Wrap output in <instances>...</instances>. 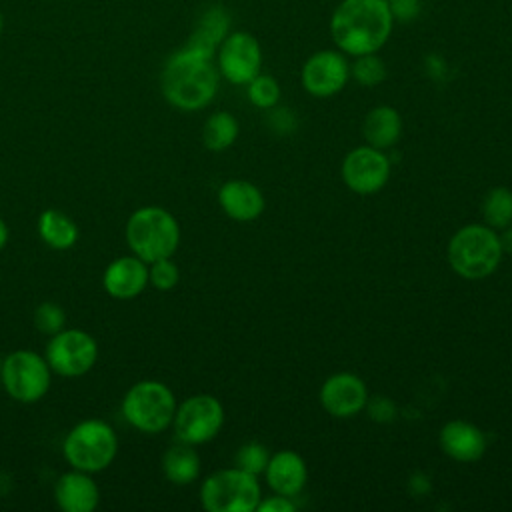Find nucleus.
Segmentation results:
<instances>
[{"instance_id": "393cba45", "label": "nucleus", "mask_w": 512, "mask_h": 512, "mask_svg": "<svg viewBox=\"0 0 512 512\" xmlns=\"http://www.w3.org/2000/svg\"><path fill=\"white\" fill-rule=\"evenodd\" d=\"M482 220L494 230H502L512 224V190L506 186L490 188L482 198Z\"/></svg>"}, {"instance_id": "423d86ee", "label": "nucleus", "mask_w": 512, "mask_h": 512, "mask_svg": "<svg viewBox=\"0 0 512 512\" xmlns=\"http://www.w3.org/2000/svg\"><path fill=\"white\" fill-rule=\"evenodd\" d=\"M260 500L258 476L238 466L212 472L200 486V504L208 512H256Z\"/></svg>"}, {"instance_id": "20e7f679", "label": "nucleus", "mask_w": 512, "mask_h": 512, "mask_svg": "<svg viewBox=\"0 0 512 512\" xmlns=\"http://www.w3.org/2000/svg\"><path fill=\"white\" fill-rule=\"evenodd\" d=\"M126 244L144 262L172 258L180 244V224L162 206H142L126 222Z\"/></svg>"}, {"instance_id": "39448f33", "label": "nucleus", "mask_w": 512, "mask_h": 512, "mask_svg": "<svg viewBox=\"0 0 512 512\" xmlns=\"http://www.w3.org/2000/svg\"><path fill=\"white\" fill-rule=\"evenodd\" d=\"M62 454L76 470L102 472L118 454L116 432L104 420L86 418L70 428L62 442Z\"/></svg>"}, {"instance_id": "2f4dec72", "label": "nucleus", "mask_w": 512, "mask_h": 512, "mask_svg": "<svg viewBox=\"0 0 512 512\" xmlns=\"http://www.w3.org/2000/svg\"><path fill=\"white\" fill-rule=\"evenodd\" d=\"M386 4L394 22H404V24L414 22L422 10L420 0H386Z\"/></svg>"}, {"instance_id": "412c9836", "label": "nucleus", "mask_w": 512, "mask_h": 512, "mask_svg": "<svg viewBox=\"0 0 512 512\" xmlns=\"http://www.w3.org/2000/svg\"><path fill=\"white\" fill-rule=\"evenodd\" d=\"M362 136L368 146L378 150L392 148L402 136V118L398 110L388 104L370 108L362 120Z\"/></svg>"}, {"instance_id": "6e6552de", "label": "nucleus", "mask_w": 512, "mask_h": 512, "mask_svg": "<svg viewBox=\"0 0 512 512\" xmlns=\"http://www.w3.org/2000/svg\"><path fill=\"white\" fill-rule=\"evenodd\" d=\"M52 370L44 356L32 350H16L2 358L0 382L8 396L22 404L38 402L50 388Z\"/></svg>"}, {"instance_id": "aec40b11", "label": "nucleus", "mask_w": 512, "mask_h": 512, "mask_svg": "<svg viewBox=\"0 0 512 512\" xmlns=\"http://www.w3.org/2000/svg\"><path fill=\"white\" fill-rule=\"evenodd\" d=\"M228 32H230V14L224 6L214 4V6H208L200 14V18L184 46L198 54L214 58L218 46L228 36Z\"/></svg>"}, {"instance_id": "0eeeda50", "label": "nucleus", "mask_w": 512, "mask_h": 512, "mask_svg": "<svg viewBox=\"0 0 512 512\" xmlns=\"http://www.w3.org/2000/svg\"><path fill=\"white\" fill-rule=\"evenodd\" d=\"M174 392L160 380H140L122 398L124 420L144 434H158L172 426L176 414Z\"/></svg>"}, {"instance_id": "7ed1b4c3", "label": "nucleus", "mask_w": 512, "mask_h": 512, "mask_svg": "<svg viewBox=\"0 0 512 512\" xmlns=\"http://www.w3.org/2000/svg\"><path fill=\"white\" fill-rule=\"evenodd\" d=\"M450 268L464 280H482L496 272L504 252L498 230L482 224H466L448 240L446 248Z\"/></svg>"}, {"instance_id": "4468645a", "label": "nucleus", "mask_w": 512, "mask_h": 512, "mask_svg": "<svg viewBox=\"0 0 512 512\" xmlns=\"http://www.w3.org/2000/svg\"><path fill=\"white\" fill-rule=\"evenodd\" d=\"M368 388L364 380L352 372H336L328 376L318 392L320 406L334 418H352L368 404Z\"/></svg>"}, {"instance_id": "c85d7f7f", "label": "nucleus", "mask_w": 512, "mask_h": 512, "mask_svg": "<svg viewBox=\"0 0 512 512\" xmlns=\"http://www.w3.org/2000/svg\"><path fill=\"white\" fill-rule=\"evenodd\" d=\"M180 280V270L172 262V258H160L148 264V284H152L156 290L168 292L172 290Z\"/></svg>"}, {"instance_id": "b1692460", "label": "nucleus", "mask_w": 512, "mask_h": 512, "mask_svg": "<svg viewBox=\"0 0 512 512\" xmlns=\"http://www.w3.org/2000/svg\"><path fill=\"white\" fill-rule=\"evenodd\" d=\"M240 132V124L234 114L218 110L210 114L202 126V142L212 152H222L230 148Z\"/></svg>"}, {"instance_id": "9d476101", "label": "nucleus", "mask_w": 512, "mask_h": 512, "mask_svg": "<svg viewBox=\"0 0 512 512\" xmlns=\"http://www.w3.org/2000/svg\"><path fill=\"white\" fill-rule=\"evenodd\" d=\"M44 358L52 372L78 378L90 372L98 360V344L92 334L78 328H62L52 334Z\"/></svg>"}, {"instance_id": "e433bc0d", "label": "nucleus", "mask_w": 512, "mask_h": 512, "mask_svg": "<svg viewBox=\"0 0 512 512\" xmlns=\"http://www.w3.org/2000/svg\"><path fill=\"white\" fill-rule=\"evenodd\" d=\"M2 28H4V18H2V14H0V34H2Z\"/></svg>"}, {"instance_id": "c9c22d12", "label": "nucleus", "mask_w": 512, "mask_h": 512, "mask_svg": "<svg viewBox=\"0 0 512 512\" xmlns=\"http://www.w3.org/2000/svg\"><path fill=\"white\" fill-rule=\"evenodd\" d=\"M6 242H8V226H6V222L0 218V250L6 246Z\"/></svg>"}, {"instance_id": "9b49d317", "label": "nucleus", "mask_w": 512, "mask_h": 512, "mask_svg": "<svg viewBox=\"0 0 512 512\" xmlns=\"http://www.w3.org/2000/svg\"><path fill=\"white\" fill-rule=\"evenodd\" d=\"M214 62L224 80L236 86H246L262 72V46L250 32H228L216 50Z\"/></svg>"}, {"instance_id": "6ab92c4d", "label": "nucleus", "mask_w": 512, "mask_h": 512, "mask_svg": "<svg viewBox=\"0 0 512 512\" xmlns=\"http://www.w3.org/2000/svg\"><path fill=\"white\" fill-rule=\"evenodd\" d=\"M54 500L64 512H92L100 502V490L90 472L72 468L56 480Z\"/></svg>"}, {"instance_id": "bb28decb", "label": "nucleus", "mask_w": 512, "mask_h": 512, "mask_svg": "<svg viewBox=\"0 0 512 512\" xmlns=\"http://www.w3.org/2000/svg\"><path fill=\"white\" fill-rule=\"evenodd\" d=\"M246 94H248V100L252 106H256L260 110H270L276 104H280L282 90L274 76L260 72L246 84Z\"/></svg>"}, {"instance_id": "f3484780", "label": "nucleus", "mask_w": 512, "mask_h": 512, "mask_svg": "<svg viewBox=\"0 0 512 512\" xmlns=\"http://www.w3.org/2000/svg\"><path fill=\"white\" fill-rule=\"evenodd\" d=\"M264 478L274 494L296 498L308 482V466L298 452L280 450L270 454Z\"/></svg>"}, {"instance_id": "7c9ffc66", "label": "nucleus", "mask_w": 512, "mask_h": 512, "mask_svg": "<svg viewBox=\"0 0 512 512\" xmlns=\"http://www.w3.org/2000/svg\"><path fill=\"white\" fill-rule=\"evenodd\" d=\"M266 112H268V126H270L276 134H290V132L296 130L298 120H296V116L292 114L290 108L276 104L274 108H270V110H266Z\"/></svg>"}, {"instance_id": "5701e85b", "label": "nucleus", "mask_w": 512, "mask_h": 512, "mask_svg": "<svg viewBox=\"0 0 512 512\" xmlns=\"http://www.w3.org/2000/svg\"><path fill=\"white\" fill-rule=\"evenodd\" d=\"M38 234L46 246L68 250L78 240V226L68 214L48 208L38 216Z\"/></svg>"}, {"instance_id": "f704fd0d", "label": "nucleus", "mask_w": 512, "mask_h": 512, "mask_svg": "<svg viewBox=\"0 0 512 512\" xmlns=\"http://www.w3.org/2000/svg\"><path fill=\"white\" fill-rule=\"evenodd\" d=\"M498 238H500V246H502V252L512 256V224L498 230Z\"/></svg>"}, {"instance_id": "a878e982", "label": "nucleus", "mask_w": 512, "mask_h": 512, "mask_svg": "<svg viewBox=\"0 0 512 512\" xmlns=\"http://www.w3.org/2000/svg\"><path fill=\"white\" fill-rule=\"evenodd\" d=\"M386 74V64L378 56V52L356 56L354 62L350 64V78L364 88H374L382 84L386 80Z\"/></svg>"}, {"instance_id": "a211bd4d", "label": "nucleus", "mask_w": 512, "mask_h": 512, "mask_svg": "<svg viewBox=\"0 0 512 512\" xmlns=\"http://www.w3.org/2000/svg\"><path fill=\"white\" fill-rule=\"evenodd\" d=\"M218 204L222 212L236 222H252L266 208L262 190L242 178L228 180L218 188Z\"/></svg>"}, {"instance_id": "1a4fd4ad", "label": "nucleus", "mask_w": 512, "mask_h": 512, "mask_svg": "<svg viewBox=\"0 0 512 512\" xmlns=\"http://www.w3.org/2000/svg\"><path fill=\"white\" fill-rule=\"evenodd\" d=\"M224 424V406L212 394H194L176 406L172 420L174 434L180 442L198 446L218 436Z\"/></svg>"}, {"instance_id": "ddd939ff", "label": "nucleus", "mask_w": 512, "mask_h": 512, "mask_svg": "<svg viewBox=\"0 0 512 512\" xmlns=\"http://www.w3.org/2000/svg\"><path fill=\"white\" fill-rule=\"evenodd\" d=\"M350 80V62L346 54L336 50H318L306 58L300 70V82L306 94L314 98H330L344 90Z\"/></svg>"}, {"instance_id": "473e14b6", "label": "nucleus", "mask_w": 512, "mask_h": 512, "mask_svg": "<svg viewBox=\"0 0 512 512\" xmlns=\"http://www.w3.org/2000/svg\"><path fill=\"white\" fill-rule=\"evenodd\" d=\"M366 408L370 410V416L378 422H390L396 418V406L392 404L390 398H384V396H378L374 400L368 398Z\"/></svg>"}, {"instance_id": "f03ea898", "label": "nucleus", "mask_w": 512, "mask_h": 512, "mask_svg": "<svg viewBox=\"0 0 512 512\" xmlns=\"http://www.w3.org/2000/svg\"><path fill=\"white\" fill-rule=\"evenodd\" d=\"M218 82L220 72L214 58L182 46L168 56L160 76V90L170 106L194 112L214 100Z\"/></svg>"}, {"instance_id": "4be33fe9", "label": "nucleus", "mask_w": 512, "mask_h": 512, "mask_svg": "<svg viewBox=\"0 0 512 512\" xmlns=\"http://www.w3.org/2000/svg\"><path fill=\"white\" fill-rule=\"evenodd\" d=\"M162 472L168 482L176 486H188L200 476V456L192 444L178 440V444L164 452Z\"/></svg>"}, {"instance_id": "2eb2a0df", "label": "nucleus", "mask_w": 512, "mask_h": 512, "mask_svg": "<svg viewBox=\"0 0 512 512\" xmlns=\"http://www.w3.org/2000/svg\"><path fill=\"white\" fill-rule=\"evenodd\" d=\"M442 452L456 462H476L486 454L488 438L468 420H448L438 434Z\"/></svg>"}, {"instance_id": "4c0bfd02", "label": "nucleus", "mask_w": 512, "mask_h": 512, "mask_svg": "<svg viewBox=\"0 0 512 512\" xmlns=\"http://www.w3.org/2000/svg\"><path fill=\"white\" fill-rule=\"evenodd\" d=\"M0 376H2V358H0Z\"/></svg>"}, {"instance_id": "72a5a7b5", "label": "nucleus", "mask_w": 512, "mask_h": 512, "mask_svg": "<svg viewBox=\"0 0 512 512\" xmlns=\"http://www.w3.org/2000/svg\"><path fill=\"white\" fill-rule=\"evenodd\" d=\"M296 510V502L290 496H282V494H272L268 498H262L256 512H294Z\"/></svg>"}, {"instance_id": "cd10ccee", "label": "nucleus", "mask_w": 512, "mask_h": 512, "mask_svg": "<svg viewBox=\"0 0 512 512\" xmlns=\"http://www.w3.org/2000/svg\"><path fill=\"white\" fill-rule=\"evenodd\" d=\"M268 460H270V452L266 450V446L260 444V442H254V440L242 444L238 448L236 456H234L236 466L254 474V476L264 474V468H266Z\"/></svg>"}, {"instance_id": "f8f14e48", "label": "nucleus", "mask_w": 512, "mask_h": 512, "mask_svg": "<svg viewBox=\"0 0 512 512\" xmlns=\"http://www.w3.org/2000/svg\"><path fill=\"white\" fill-rule=\"evenodd\" d=\"M392 164L384 150L374 146H358L350 150L342 160V180L344 184L360 196H370L380 192L390 180Z\"/></svg>"}, {"instance_id": "f257e3e1", "label": "nucleus", "mask_w": 512, "mask_h": 512, "mask_svg": "<svg viewBox=\"0 0 512 512\" xmlns=\"http://www.w3.org/2000/svg\"><path fill=\"white\" fill-rule=\"evenodd\" d=\"M330 38L346 56L374 54L388 42L394 18L386 0H342L330 14Z\"/></svg>"}, {"instance_id": "c756f323", "label": "nucleus", "mask_w": 512, "mask_h": 512, "mask_svg": "<svg viewBox=\"0 0 512 512\" xmlns=\"http://www.w3.org/2000/svg\"><path fill=\"white\" fill-rule=\"evenodd\" d=\"M64 324H66V312L56 302H42L34 310V326L46 336L60 332Z\"/></svg>"}, {"instance_id": "dca6fc26", "label": "nucleus", "mask_w": 512, "mask_h": 512, "mask_svg": "<svg viewBox=\"0 0 512 512\" xmlns=\"http://www.w3.org/2000/svg\"><path fill=\"white\" fill-rule=\"evenodd\" d=\"M102 286L116 300L140 296L148 286V262L134 254L112 260L102 274Z\"/></svg>"}]
</instances>
